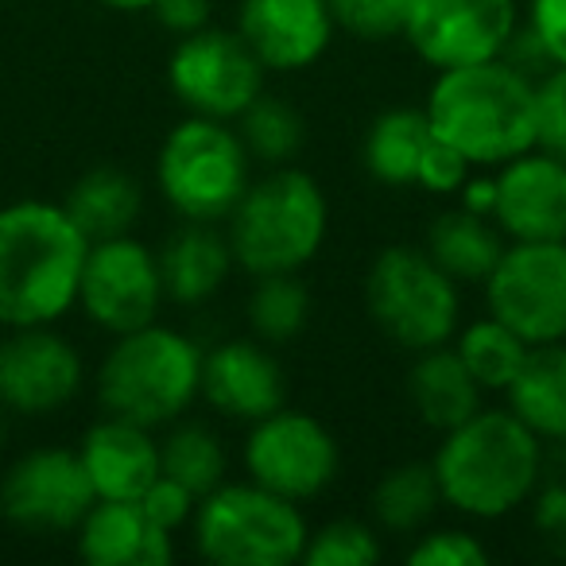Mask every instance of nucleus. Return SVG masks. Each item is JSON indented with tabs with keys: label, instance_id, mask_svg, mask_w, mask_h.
<instances>
[{
	"label": "nucleus",
	"instance_id": "nucleus-14",
	"mask_svg": "<svg viewBox=\"0 0 566 566\" xmlns=\"http://www.w3.org/2000/svg\"><path fill=\"white\" fill-rule=\"evenodd\" d=\"M516 28V0H416L403 35L427 66L450 71L501 59Z\"/></svg>",
	"mask_w": 566,
	"mask_h": 566
},
{
	"label": "nucleus",
	"instance_id": "nucleus-36",
	"mask_svg": "<svg viewBox=\"0 0 566 566\" xmlns=\"http://www.w3.org/2000/svg\"><path fill=\"white\" fill-rule=\"evenodd\" d=\"M470 159L462 156L458 148H450L447 140L431 136L427 144L423 159H419V171H416V187L431 190V195H458L470 179Z\"/></svg>",
	"mask_w": 566,
	"mask_h": 566
},
{
	"label": "nucleus",
	"instance_id": "nucleus-19",
	"mask_svg": "<svg viewBox=\"0 0 566 566\" xmlns=\"http://www.w3.org/2000/svg\"><path fill=\"white\" fill-rule=\"evenodd\" d=\"M78 458L86 465L97 501H140L151 481L164 473L151 427L128 423L117 416H105L102 423L82 434Z\"/></svg>",
	"mask_w": 566,
	"mask_h": 566
},
{
	"label": "nucleus",
	"instance_id": "nucleus-21",
	"mask_svg": "<svg viewBox=\"0 0 566 566\" xmlns=\"http://www.w3.org/2000/svg\"><path fill=\"white\" fill-rule=\"evenodd\" d=\"M233 268L229 237L213 229V221H187L159 249V275H164L167 300L182 307L213 300Z\"/></svg>",
	"mask_w": 566,
	"mask_h": 566
},
{
	"label": "nucleus",
	"instance_id": "nucleus-43",
	"mask_svg": "<svg viewBox=\"0 0 566 566\" xmlns=\"http://www.w3.org/2000/svg\"><path fill=\"white\" fill-rule=\"evenodd\" d=\"M4 439H9V423H4V416H0V447H4Z\"/></svg>",
	"mask_w": 566,
	"mask_h": 566
},
{
	"label": "nucleus",
	"instance_id": "nucleus-2",
	"mask_svg": "<svg viewBox=\"0 0 566 566\" xmlns=\"http://www.w3.org/2000/svg\"><path fill=\"white\" fill-rule=\"evenodd\" d=\"M442 504L473 520H501L532 501L543 478V439L512 411H473L434 454Z\"/></svg>",
	"mask_w": 566,
	"mask_h": 566
},
{
	"label": "nucleus",
	"instance_id": "nucleus-20",
	"mask_svg": "<svg viewBox=\"0 0 566 566\" xmlns=\"http://www.w3.org/2000/svg\"><path fill=\"white\" fill-rule=\"evenodd\" d=\"M171 535L144 516L140 501H94L78 524V555L90 566H171Z\"/></svg>",
	"mask_w": 566,
	"mask_h": 566
},
{
	"label": "nucleus",
	"instance_id": "nucleus-10",
	"mask_svg": "<svg viewBox=\"0 0 566 566\" xmlns=\"http://www.w3.org/2000/svg\"><path fill=\"white\" fill-rule=\"evenodd\" d=\"M264 63L237 32L206 24L202 32L179 35L167 59V86L195 117L237 120L264 94Z\"/></svg>",
	"mask_w": 566,
	"mask_h": 566
},
{
	"label": "nucleus",
	"instance_id": "nucleus-23",
	"mask_svg": "<svg viewBox=\"0 0 566 566\" xmlns=\"http://www.w3.org/2000/svg\"><path fill=\"white\" fill-rule=\"evenodd\" d=\"M509 411L539 439L566 442V342L532 346L512 377Z\"/></svg>",
	"mask_w": 566,
	"mask_h": 566
},
{
	"label": "nucleus",
	"instance_id": "nucleus-7",
	"mask_svg": "<svg viewBox=\"0 0 566 566\" xmlns=\"http://www.w3.org/2000/svg\"><path fill=\"white\" fill-rule=\"evenodd\" d=\"M365 307L388 342L423 354L454 338L462 295H458V280H450L427 249L392 244L377 252V260L369 264Z\"/></svg>",
	"mask_w": 566,
	"mask_h": 566
},
{
	"label": "nucleus",
	"instance_id": "nucleus-39",
	"mask_svg": "<svg viewBox=\"0 0 566 566\" xmlns=\"http://www.w3.org/2000/svg\"><path fill=\"white\" fill-rule=\"evenodd\" d=\"M532 524L551 551L566 555V485H547L539 496H535Z\"/></svg>",
	"mask_w": 566,
	"mask_h": 566
},
{
	"label": "nucleus",
	"instance_id": "nucleus-1",
	"mask_svg": "<svg viewBox=\"0 0 566 566\" xmlns=\"http://www.w3.org/2000/svg\"><path fill=\"white\" fill-rule=\"evenodd\" d=\"M90 241L63 202L24 198L0 210V326H55L78 307Z\"/></svg>",
	"mask_w": 566,
	"mask_h": 566
},
{
	"label": "nucleus",
	"instance_id": "nucleus-22",
	"mask_svg": "<svg viewBox=\"0 0 566 566\" xmlns=\"http://www.w3.org/2000/svg\"><path fill=\"white\" fill-rule=\"evenodd\" d=\"M481 392L485 388L473 380V373L465 369L458 349L447 346L423 349L419 361L411 365V377H408L411 408H416V416L431 431L447 434L458 423H465L473 411H481Z\"/></svg>",
	"mask_w": 566,
	"mask_h": 566
},
{
	"label": "nucleus",
	"instance_id": "nucleus-6",
	"mask_svg": "<svg viewBox=\"0 0 566 566\" xmlns=\"http://www.w3.org/2000/svg\"><path fill=\"white\" fill-rule=\"evenodd\" d=\"M190 524L198 555L218 566H292L311 539L300 504L256 481H221L198 496Z\"/></svg>",
	"mask_w": 566,
	"mask_h": 566
},
{
	"label": "nucleus",
	"instance_id": "nucleus-27",
	"mask_svg": "<svg viewBox=\"0 0 566 566\" xmlns=\"http://www.w3.org/2000/svg\"><path fill=\"white\" fill-rule=\"evenodd\" d=\"M442 489L434 478V465L423 462H403L392 465L373 489V516L385 532L396 535H416L427 527V520L439 512Z\"/></svg>",
	"mask_w": 566,
	"mask_h": 566
},
{
	"label": "nucleus",
	"instance_id": "nucleus-37",
	"mask_svg": "<svg viewBox=\"0 0 566 566\" xmlns=\"http://www.w3.org/2000/svg\"><path fill=\"white\" fill-rule=\"evenodd\" d=\"M140 509H144V516H148L156 527H167V532H179V527L187 524L190 516H195L198 496L190 493L187 485H179L175 478L159 473V478L148 485V493L140 496Z\"/></svg>",
	"mask_w": 566,
	"mask_h": 566
},
{
	"label": "nucleus",
	"instance_id": "nucleus-12",
	"mask_svg": "<svg viewBox=\"0 0 566 566\" xmlns=\"http://www.w3.org/2000/svg\"><path fill=\"white\" fill-rule=\"evenodd\" d=\"M159 256L133 233L94 241L78 280V307L94 326L109 334H128L156 323L164 307Z\"/></svg>",
	"mask_w": 566,
	"mask_h": 566
},
{
	"label": "nucleus",
	"instance_id": "nucleus-18",
	"mask_svg": "<svg viewBox=\"0 0 566 566\" xmlns=\"http://www.w3.org/2000/svg\"><path fill=\"white\" fill-rule=\"evenodd\" d=\"M202 396L226 419L256 423L283 408L287 380L264 342L233 338L202 354Z\"/></svg>",
	"mask_w": 566,
	"mask_h": 566
},
{
	"label": "nucleus",
	"instance_id": "nucleus-4",
	"mask_svg": "<svg viewBox=\"0 0 566 566\" xmlns=\"http://www.w3.org/2000/svg\"><path fill=\"white\" fill-rule=\"evenodd\" d=\"M233 264L249 275L300 272L318 256L331 229V206L315 175L280 164L264 179L249 182L241 202L229 210Z\"/></svg>",
	"mask_w": 566,
	"mask_h": 566
},
{
	"label": "nucleus",
	"instance_id": "nucleus-15",
	"mask_svg": "<svg viewBox=\"0 0 566 566\" xmlns=\"http://www.w3.org/2000/svg\"><path fill=\"white\" fill-rule=\"evenodd\" d=\"M86 380L78 349L55 326H17L0 342V408L51 416L78 396Z\"/></svg>",
	"mask_w": 566,
	"mask_h": 566
},
{
	"label": "nucleus",
	"instance_id": "nucleus-34",
	"mask_svg": "<svg viewBox=\"0 0 566 566\" xmlns=\"http://www.w3.org/2000/svg\"><path fill=\"white\" fill-rule=\"evenodd\" d=\"M535 148L566 159V66L535 78Z\"/></svg>",
	"mask_w": 566,
	"mask_h": 566
},
{
	"label": "nucleus",
	"instance_id": "nucleus-8",
	"mask_svg": "<svg viewBox=\"0 0 566 566\" xmlns=\"http://www.w3.org/2000/svg\"><path fill=\"white\" fill-rule=\"evenodd\" d=\"M249 159L229 120L190 113L159 144L156 182L182 221H226L249 187Z\"/></svg>",
	"mask_w": 566,
	"mask_h": 566
},
{
	"label": "nucleus",
	"instance_id": "nucleus-28",
	"mask_svg": "<svg viewBox=\"0 0 566 566\" xmlns=\"http://www.w3.org/2000/svg\"><path fill=\"white\" fill-rule=\"evenodd\" d=\"M311 315V292L300 272L256 275L249 295V326L264 346H283L303 334Z\"/></svg>",
	"mask_w": 566,
	"mask_h": 566
},
{
	"label": "nucleus",
	"instance_id": "nucleus-32",
	"mask_svg": "<svg viewBox=\"0 0 566 566\" xmlns=\"http://www.w3.org/2000/svg\"><path fill=\"white\" fill-rule=\"evenodd\" d=\"M380 558L377 532L361 520H331L311 532L303 563L307 566H373Z\"/></svg>",
	"mask_w": 566,
	"mask_h": 566
},
{
	"label": "nucleus",
	"instance_id": "nucleus-38",
	"mask_svg": "<svg viewBox=\"0 0 566 566\" xmlns=\"http://www.w3.org/2000/svg\"><path fill=\"white\" fill-rule=\"evenodd\" d=\"M527 28L539 35L551 63L566 66V0H532L527 4Z\"/></svg>",
	"mask_w": 566,
	"mask_h": 566
},
{
	"label": "nucleus",
	"instance_id": "nucleus-33",
	"mask_svg": "<svg viewBox=\"0 0 566 566\" xmlns=\"http://www.w3.org/2000/svg\"><path fill=\"white\" fill-rule=\"evenodd\" d=\"M342 32L365 43H385L403 35L416 0H326Z\"/></svg>",
	"mask_w": 566,
	"mask_h": 566
},
{
	"label": "nucleus",
	"instance_id": "nucleus-25",
	"mask_svg": "<svg viewBox=\"0 0 566 566\" xmlns=\"http://www.w3.org/2000/svg\"><path fill=\"white\" fill-rule=\"evenodd\" d=\"M427 252L431 260L458 283H485L504 252V233L489 213L450 210L439 213L427 229Z\"/></svg>",
	"mask_w": 566,
	"mask_h": 566
},
{
	"label": "nucleus",
	"instance_id": "nucleus-30",
	"mask_svg": "<svg viewBox=\"0 0 566 566\" xmlns=\"http://www.w3.org/2000/svg\"><path fill=\"white\" fill-rule=\"evenodd\" d=\"M237 133H241L252 159L272 164V167L292 164L303 151V140H307V125H303V117L295 113V105L272 94H260L256 102L237 117Z\"/></svg>",
	"mask_w": 566,
	"mask_h": 566
},
{
	"label": "nucleus",
	"instance_id": "nucleus-40",
	"mask_svg": "<svg viewBox=\"0 0 566 566\" xmlns=\"http://www.w3.org/2000/svg\"><path fill=\"white\" fill-rule=\"evenodd\" d=\"M210 9H213L210 0H151L148 12L171 35H190L210 24Z\"/></svg>",
	"mask_w": 566,
	"mask_h": 566
},
{
	"label": "nucleus",
	"instance_id": "nucleus-35",
	"mask_svg": "<svg viewBox=\"0 0 566 566\" xmlns=\"http://www.w3.org/2000/svg\"><path fill=\"white\" fill-rule=\"evenodd\" d=\"M411 566H485L489 551L478 535L462 532V527H434L423 532L419 543L408 551Z\"/></svg>",
	"mask_w": 566,
	"mask_h": 566
},
{
	"label": "nucleus",
	"instance_id": "nucleus-16",
	"mask_svg": "<svg viewBox=\"0 0 566 566\" xmlns=\"http://www.w3.org/2000/svg\"><path fill=\"white\" fill-rule=\"evenodd\" d=\"M334 24L326 0H241L237 35L249 43L264 71L295 74L315 66L331 48Z\"/></svg>",
	"mask_w": 566,
	"mask_h": 566
},
{
	"label": "nucleus",
	"instance_id": "nucleus-42",
	"mask_svg": "<svg viewBox=\"0 0 566 566\" xmlns=\"http://www.w3.org/2000/svg\"><path fill=\"white\" fill-rule=\"evenodd\" d=\"M105 9H117V12H144L151 9V0H102Z\"/></svg>",
	"mask_w": 566,
	"mask_h": 566
},
{
	"label": "nucleus",
	"instance_id": "nucleus-3",
	"mask_svg": "<svg viewBox=\"0 0 566 566\" xmlns=\"http://www.w3.org/2000/svg\"><path fill=\"white\" fill-rule=\"evenodd\" d=\"M423 109L431 133L470 164L501 167L535 148V82L504 59L439 71Z\"/></svg>",
	"mask_w": 566,
	"mask_h": 566
},
{
	"label": "nucleus",
	"instance_id": "nucleus-5",
	"mask_svg": "<svg viewBox=\"0 0 566 566\" xmlns=\"http://www.w3.org/2000/svg\"><path fill=\"white\" fill-rule=\"evenodd\" d=\"M102 408L140 427L175 423L202 396V354L187 334L148 323L117 334L97 369Z\"/></svg>",
	"mask_w": 566,
	"mask_h": 566
},
{
	"label": "nucleus",
	"instance_id": "nucleus-13",
	"mask_svg": "<svg viewBox=\"0 0 566 566\" xmlns=\"http://www.w3.org/2000/svg\"><path fill=\"white\" fill-rule=\"evenodd\" d=\"M97 493L78 450L40 447L9 465L0 481V516L35 535L71 532L94 509Z\"/></svg>",
	"mask_w": 566,
	"mask_h": 566
},
{
	"label": "nucleus",
	"instance_id": "nucleus-17",
	"mask_svg": "<svg viewBox=\"0 0 566 566\" xmlns=\"http://www.w3.org/2000/svg\"><path fill=\"white\" fill-rule=\"evenodd\" d=\"M493 221L512 241H566V159L527 148L501 164Z\"/></svg>",
	"mask_w": 566,
	"mask_h": 566
},
{
	"label": "nucleus",
	"instance_id": "nucleus-9",
	"mask_svg": "<svg viewBox=\"0 0 566 566\" xmlns=\"http://www.w3.org/2000/svg\"><path fill=\"white\" fill-rule=\"evenodd\" d=\"M489 315L527 346L566 342V241H512L485 280Z\"/></svg>",
	"mask_w": 566,
	"mask_h": 566
},
{
	"label": "nucleus",
	"instance_id": "nucleus-26",
	"mask_svg": "<svg viewBox=\"0 0 566 566\" xmlns=\"http://www.w3.org/2000/svg\"><path fill=\"white\" fill-rule=\"evenodd\" d=\"M427 109H388L369 125L361 144V164L385 187H416L419 159L431 144Z\"/></svg>",
	"mask_w": 566,
	"mask_h": 566
},
{
	"label": "nucleus",
	"instance_id": "nucleus-24",
	"mask_svg": "<svg viewBox=\"0 0 566 566\" xmlns=\"http://www.w3.org/2000/svg\"><path fill=\"white\" fill-rule=\"evenodd\" d=\"M63 210L71 213V221L82 229L90 244L109 241V237L133 233L136 218L144 210V190L128 171L113 164H97L71 187Z\"/></svg>",
	"mask_w": 566,
	"mask_h": 566
},
{
	"label": "nucleus",
	"instance_id": "nucleus-31",
	"mask_svg": "<svg viewBox=\"0 0 566 566\" xmlns=\"http://www.w3.org/2000/svg\"><path fill=\"white\" fill-rule=\"evenodd\" d=\"M159 465L167 478L187 485L195 496H206L226 481V450L221 439L202 423H182L159 447Z\"/></svg>",
	"mask_w": 566,
	"mask_h": 566
},
{
	"label": "nucleus",
	"instance_id": "nucleus-11",
	"mask_svg": "<svg viewBox=\"0 0 566 566\" xmlns=\"http://www.w3.org/2000/svg\"><path fill=\"white\" fill-rule=\"evenodd\" d=\"M244 470L249 481L300 504L334 485L342 450L315 416L280 408L252 423L244 439Z\"/></svg>",
	"mask_w": 566,
	"mask_h": 566
},
{
	"label": "nucleus",
	"instance_id": "nucleus-29",
	"mask_svg": "<svg viewBox=\"0 0 566 566\" xmlns=\"http://www.w3.org/2000/svg\"><path fill=\"white\" fill-rule=\"evenodd\" d=\"M454 349L465 361V369L473 373V380H478L485 392L489 388H501L504 392V388L512 385V377L520 373V365H524V357L532 346H527L512 326H504L501 318L485 315L458 334Z\"/></svg>",
	"mask_w": 566,
	"mask_h": 566
},
{
	"label": "nucleus",
	"instance_id": "nucleus-41",
	"mask_svg": "<svg viewBox=\"0 0 566 566\" xmlns=\"http://www.w3.org/2000/svg\"><path fill=\"white\" fill-rule=\"evenodd\" d=\"M462 206L473 213H489L493 218V202H496V179H465V187L458 190Z\"/></svg>",
	"mask_w": 566,
	"mask_h": 566
}]
</instances>
